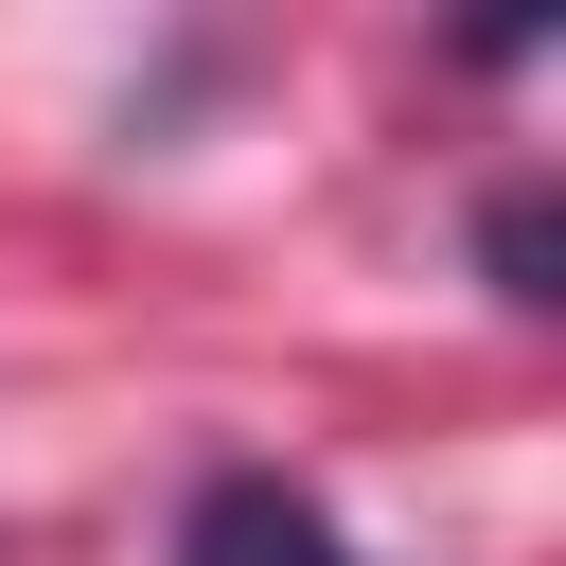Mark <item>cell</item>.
Masks as SVG:
<instances>
[{"instance_id": "cell-1", "label": "cell", "mask_w": 566, "mask_h": 566, "mask_svg": "<svg viewBox=\"0 0 566 566\" xmlns=\"http://www.w3.org/2000/svg\"><path fill=\"white\" fill-rule=\"evenodd\" d=\"M177 566H371L301 478H265V460H212L195 495H177Z\"/></svg>"}, {"instance_id": "cell-2", "label": "cell", "mask_w": 566, "mask_h": 566, "mask_svg": "<svg viewBox=\"0 0 566 566\" xmlns=\"http://www.w3.org/2000/svg\"><path fill=\"white\" fill-rule=\"evenodd\" d=\"M478 265H495L513 318H548V301H566V283H548V195H495V212H478Z\"/></svg>"}]
</instances>
